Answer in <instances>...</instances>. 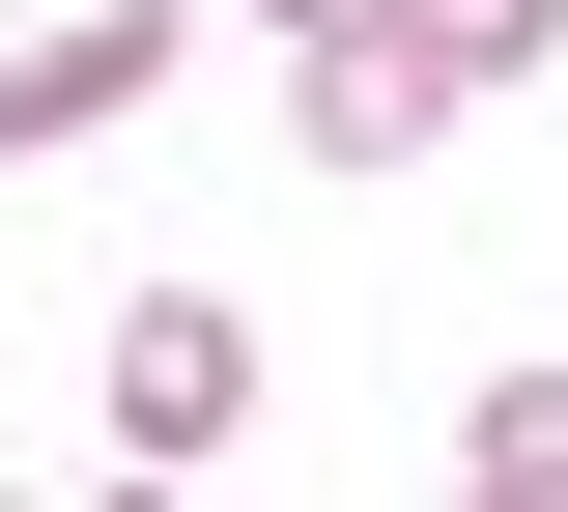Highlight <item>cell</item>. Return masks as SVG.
<instances>
[{
    "label": "cell",
    "mask_w": 568,
    "mask_h": 512,
    "mask_svg": "<svg viewBox=\"0 0 568 512\" xmlns=\"http://www.w3.org/2000/svg\"><path fill=\"white\" fill-rule=\"evenodd\" d=\"M484 512H568V370H484V428H455Z\"/></svg>",
    "instance_id": "cell-4"
},
{
    "label": "cell",
    "mask_w": 568,
    "mask_h": 512,
    "mask_svg": "<svg viewBox=\"0 0 568 512\" xmlns=\"http://www.w3.org/2000/svg\"><path fill=\"white\" fill-rule=\"evenodd\" d=\"M171 29H200V0H85V29H29V58H0V171H29V143H114L142 86H171Z\"/></svg>",
    "instance_id": "cell-3"
},
{
    "label": "cell",
    "mask_w": 568,
    "mask_h": 512,
    "mask_svg": "<svg viewBox=\"0 0 568 512\" xmlns=\"http://www.w3.org/2000/svg\"><path fill=\"white\" fill-rule=\"evenodd\" d=\"M256 29H313V0H256Z\"/></svg>",
    "instance_id": "cell-6"
},
{
    "label": "cell",
    "mask_w": 568,
    "mask_h": 512,
    "mask_svg": "<svg viewBox=\"0 0 568 512\" xmlns=\"http://www.w3.org/2000/svg\"><path fill=\"white\" fill-rule=\"evenodd\" d=\"M426 29H455L484 86H540V58H568V0H426Z\"/></svg>",
    "instance_id": "cell-5"
},
{
    "label": "cell",
    "mask_w": 568,
    "mask_h": 512,
    "mask_svg": "<svg viewBox=\"0 0 568 512\" xmlns=\"http://www.w3.org/2000/svg\"><path fill=\"white\" fill-rule=\"evenodd\" d=\"M227 428H256V313H227V285H142V313H114V455L200 484Z\"/></svg>",
    "instance_id": "cell-2"
},
{
    "label": "cell",
    "mask_w": 568,
    "mask_h": 512,
    "mask_svg": "<svg viewBox=\"0 0 568 512\" xmlns=\"http://www.w3.org/2000/svg\"><path fill=\"white\" fill-rule=\"evenodd\" d=\"M455 114H484V58H455L426 0H313V29H284V143L313 171H426Z\"/></svg>",
    "instance_id": "cell-1"
}]
</instances>
